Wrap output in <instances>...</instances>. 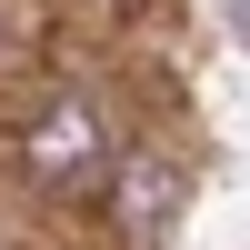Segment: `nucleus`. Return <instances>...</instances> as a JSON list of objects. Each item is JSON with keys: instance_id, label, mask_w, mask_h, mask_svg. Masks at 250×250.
<instances>
[{"instance_id": "obj_1", "label": "nucleus", "mask_w": 250, "mask_h": 250, "mask_svg": "<svg viewBox=\"0 0 250 250\" xmlns=\"http://www.w3.org/2000/svg\"><path fill=\"white\" fill-rule=\"evenodd\" d=\"M30 150H40V170H80V160H90V150H100V130H90V110H60V120H50V130H40V140H30Z\"/></svg>"}, {"instance_id": "obj_2", "label": "nucleus", "mask_w": 250, "mask_h": 250, "mask_svg": "<svg viewBox=\"0 0 250 250\" xmlns=\"http://www.w3.org/2000/svg\"><path fill=\"white\" fill-rule=\"evenodd\" d=\"M230 20H240V40H250V0H230Z\"/></svg>"}]
</instances>
